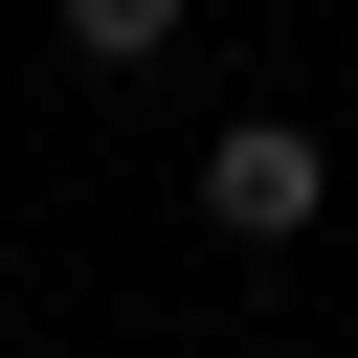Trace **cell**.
Listing matches in <instances>:
<instances>
[{"label":"cell","instance_id":"1","mask_svg":"<svg viewBox=\"0 0 358 358\" xmlns=\"http://www.w3.org/2000/svg\"><path fill=\"white\" fill-rule=\"evenodd\" d=\"M313 201H336V157H313L291 112H224V134H201V224H224V246H313Z\"/></svg>","mask_w":358,"mask_h":358},{"label":"cell","instance_id":"2","mask_svg":"<svg viewBox=\"0 0 358 358\" xmlns=\"http://www.w3.org/2000/svg\"><path fill=\"white\" fill-rule=\"evenodd\" d=\"M179 45V0H67V67H157Z\"/></svg>","mask_w":358,"mask_h":358}]
</instances>
